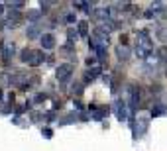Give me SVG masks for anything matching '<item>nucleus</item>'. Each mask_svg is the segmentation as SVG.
<instances>
[{
  "instance_id": "25",
  "label": "nucleus",
  "mask_w": 167,
  "mask_h": 151,
  "mask_svg": "<svg viewBox=\"0 0 167 151\" xmlns=\"http://www.w3.org/2000/svg\"><path fill=\"white\" fill-rule=\"evenodd\" d=\"M65 22H67V24H75V22H77V16H75L73 12L67 14V16H65Z\"/></svg>"
},
{
  "instance_id": "7",
  "label": "nucleus",
  "mask_w": 167,
  "mask_h": 151,
  "mask_svg": "<svg viewBox=\"0 0 167 151\" xmlns=\"http://www.w3.org/2000/svg\"><path fill=\"white\" fill-rule=\"evenodd\" d=\"M130 55H132V49L128 45H118L116 47V57H118V61H122V63H126L128 59H130Z\"/></svg>"
},
{
  "instance_id": "1",
  "label": "nucleus",
  "mask_w": 167,
  "mask_h": 151,
  "mask_svg": "<svg viewBox=\"0 0 167 151\" xmlns=\"http://www.w3.org/2000/svg\"><path fill=\"white\" fill-rule=\"evenodd\" d=\"M136 57L138 59H148L153 51V41L145 30H140L136 34Z\"/></svg>"
},
{
  "instance_id": "3",
  "label": "nucleus",
  "mask_w": 167,
  "mask_h": 151,
  "mask_svg": "<svg viewBox=\"0 0 167 151\" xmlns=\"http://www.w3.org/2000/svg\"><path fill=\"white\" fill-rule=\"evenodd\" d=\"M73 71H75L73 63H63V65H59L55 69V79L59 83H67V80L73 77Z\"/></svg>"
},
{
  "instance_id": "18",
  "label": "nucleus",
  "mask_w": 167,
  "mask_h": 151,
  "mask_svg": "<svg viewBox=\"0 0 167 151\" xmlns=\"http://www.w3.org/2000/svg\"><path fill=\"white\" fill-rule=\"evenodd\" d=\"M41 18V10H28V20L31 24H37Z\"/></svg>"
},
{
  "instance_id": "20",
  "label": "nucleus",
  "mask_w": 167,
  "mask_h": 151,
  "mask_svg": "<svg viewBox=\"0 0 167 151\" xmlns=\"http://www.w3.org/2000/svg\"><path fill=\"white\" fill-rule=\"evenodd\" d=\"M77 26H79V35H81V37H87V35H89V22L83 20V22H79Z\"/></svg>"
},
{
  "instance_id": "23",
  "label": "nucleus",
  "mask_w": 167,
  "mask_h": 151,
  "mask_svg": "<svg viewBox=\"0 0 167 151\" xmlns=\"http://www.w3.org/2000/svg\"><path fill=\"white\" fill-rule=\"evenodd\" d=\"M71 88H73V92L77 94V96H81V94H83V84H81V83H75V84L71 86Z\"/></svg>"
},
{
  "instance_id": "6",
  "label": "nucleus",
  "mask_w": 167,
  "mask_h": 151,
  "mask_svg": "<svg viewBox=\"0 0 167 151\" xmlns=\"http://www.w3.org/2000/svg\"><path fill=\"white\" fill-rule=\"evenodd\" d=\"M20 24H22V14H20V10H8V16H6V28L14 30V28H18Z\"/></svg>"
},
{
  "instance_id": "26",
  "label": "nucleus",
  "mask_w": 167,
  "mask_h": 151,
  "mask_svg": "<svg viewBox=\"0 0 167 151\" xmlns=\"http://www.w3.org/2000/svg\"><path fill=\"white\" fill-rule=\"evenodd\" d=\"M45 98H47V96H45L44 92H40V94H35V96H34V102H35V104H37V102H44Z\"/></svg>"
},
{
  "instance_id": "21",
  "label": "nucleus",
  "mask_w": 167,
  "mask_h": 151,
  "mask_svg": "<svg viewBox=\"0 0 167 151\" xmlns=\"http://www.w3.org/2000/svg\"><path fill=\"white\" fill-rule=\"evenodd\" d=\"M61 53H65V55H67L69 59H75V47H71V45L61 47Z\"/></svg>"
},
{
  "instance_id": "12",
  "label": "nucleus",
  "mask_w": 167,
  "mask_h": 151,
  "mask_svg": "<svg viewBox=\"0 0 167 151\" xmlns=\"http://www.w3.org/2000/svg\"><path fill=\"white\" fill-rule=\"evenodd\" d=\"M100 75V67H93V69H87L85 73V83H93V80Z\"/></svg>"
},
{
  "instance_id": "19",
  "label": "nucleus",
  "mask_w": 167,
  "mask_h": 151,
  "mask_svg": "<svg viewBox=\"0 0 167 151\" xmlns=\"http://www.w3.org/2000/svg\"><path fill=\"white\" fill-rule=\"evenodd\" d=\"M155 55L159 57V63L167 65V45H161L159 49H157V53H155Z\"/></svg>"
},
{
  "instance_id": "5",
  "label": "nucleus",
  "mask_w": 167,
  "mask_h": 151,
  "mask_svg": "<svg viewBox=\"0 0 167 151\" xmlns=\"http://www.w3.org/2000/svg\"><path fill=\"white\" fill-rule=\"evenodd\" d=\"M0 53H2L4 61H8V59H12L16 55V43L10 41V39H4L0 41Z\"/></svg>"
},
{
  "instance_id": "30",
  "label": "nucleus",
  "mask_w": 167,
  "mask_h": 151,
  "mask_svg": "<svg viewBox=\"0 0 167 151\" xmlns=\"http://www.w3.org/2000/svg\"><path fill=\"white\" fill-rule=\"evenodd\" d=\"M2 12H4V4L0 2V14H2Z\"/></svg>"
},
{
  "instance_id": "31",
  "label": "nucleus",
  "mask_w": 167,
  "mask_h": 151,
  "mask_svg": "<svg viewBox=\"0 0 167 151\" xmlns=\"http://www.w3.org/2000/svg\"><path fill=\"white\" fill-rule=\"evenodd\" d=\"M0 98H2V90H0Z\"/></svg>"
},
{
  "instance_id": "24",
  "label": "nucleus",
  "mask_w": 167,
  "mask_h": 151,
  "mask_svg": "<svg viewBox=\"0 0 167 151\" xmlns=\"http://www.w3.org/2000/svg\"><path fill=\"white\" fill-rule=\"evenodd\" d=\"M40 6H41V14H47V12H49V8H51V2H41Z\"/></svg>"
},
{
  "instance_id": "22",
  "label": "nucleus",
  "mask_w": 167,
  "mask_h": 151,
  "mask_svg": "<svg viewBox=\"0 0 167 151\" xmlns=\"http://www.w3.org/2000/svg\"><path fill=\"white\" fill-rule=\"evenodd\" d=\"M8 8H10V10H20V8H24V2H20V0L8 2Z\"/></svg>"
},
{
  "instance_id": "28",
  "label": "nucleus",
  "mask_w": 167,
  "mask_h": 151,
  "mask_svg": "<svg viewBox=\"0 0 167 151\" xmlns=\"http://www.w3.org/2000/svg\"><path fill=\"white\" fill-rule=\"evenodd\" d=\"M41 133H44V137H45V139H49V137H53V132H51V129H49V128H45V129H44V132H41Z\"/></svg>"
},
{
  "instance_id": "27",
  "label": "nucleus",
  "mask_w": 167,
  "mask_h": 151,
  "mask_svg": "<svg viewBox=\"0 0 167 151\" xmlns=\"http://www.w3.org/2000/svg\"><path fill=\"white\" fill-rule=\"evenodd\" d=\"M96 61H98L96 57H89V59H87V65H89L90 69H93V67H96Z\"/></svg>"
},
{
  "instance_id": "4",
  "label": "nucleus",
  "mask_w": 167,
  "mask_h": 151,
  "mask_svg": "<svg viewBox=\"0 0 167 151\" xmlns=\"http://www.w3.org/2000/svg\"><path fill=\"white\" fill-rule=\"evenodd\" d=\"M128 102L126 100H122V98H118L116 102H114V114H116V118L120 122H124V120H128V116H130V112H128Z\"/></svg>"
},
{
  "instance_id": "29",
  "label": "nucleus",
  "mask_w": 167,
  "mask_h": 151,
  "mask_svg": "<svg viewBox=\"0 0 167 151\" xmlns=\"http://www.w3.org/2000/svg\"><path fill=\"white\" fill-rule=\"evenodd\" d=\"M144 16H145V18H155V16H153V12H152V10H148V12H145Z\"/></svg>"
},
{
  "instance_id": "15",
  "label": "nucleus",
  "mask_w": 167,
  "mask_h": 151,
  "mask_svg": "<svg viewBox=\"0 0 167 151\" xmlns=\"http://www.w3.org/2000/svg\"><path fill=\"white\" fill-rule=\"evenodd\" d=\"M106 114H108V110H106V108H96V110L90 112V118L100 122V120H104V118H106Z\"/></svg>"
},
{
  "instance_id": "14",
  "label": "nucleus",
  "mask_w": 167,
  "mask_h": 151,
  "mask_svg": "<svg viewBox=\"0 0 167 151\" xmlns=\"http://www.w3.org/2000/svg\"><path fill=\"white\" fill-rule=\"evenodd\" d=\"M152 12H153V16H165L167 8H165V4H161V2H152Z\"/></svg>"
},
{
  "instance_id": "13",
  "label": "nucleus",
  "mask_w": 167,
  "mask_h": 151,
  "mask_svg": "<svg viewBox=\"0 0 167 151\" xmlns=\"http://www.w3.org/2000/svg\"><path fill=\"white\" fill-rule=\"evenodd\" d=\"M79 31H75L73 28H69L67 30V45H71V47H75V43L79 41Z\"/></svg>"
},
{
  "instance_id": "9",
  "label": "nucleus",
  "mask_w": 167,
  "mask_h": 151,
  "mask_svg": "<svg viewBox=\"0 0 167 151\" xmlns=\"http://www.w3.org/2000/svg\"><path fill=\"white\" fill-rule=\"evenodd\" d=\"M40 39H41V47L44 49H53L55 47V37H53V34H44Z\"/></svg>"
},
{
  "instance_id": "2",
  "label": "nucleus",
  "mask_w": 167,
  "mask_h": 151,
  "mask_svg": "<svg viewBox=\"0 0 167 151\" xmlns=\"http://www.w3.org/2000/svg\"><path fill=\"white\" fill-rule=\"evenodd\" d=\"M126 102H128V106H130V112H134L140 106V102H142V90H140V86L136 83L128 84V88H126Z\"/></svg>"
},
{
  "instance_id": "8",
  "label": "nucleus",
  "mask_w": 167,
  "mask_h": 151,
  "mask_svg": "<svg viewBox=\"0 0 167 151\" xmlns=\"http://www.w3.org/2000/svg\"><path fill=\"white\" fill-rule=\"evenodd\" d=\"M148 126H149V120H148V118H138L136 126H134V132H136V136H144V133L148 132Z\"/></svg>"
},
{
  "instance_id": "17",
  "label": "nucleus",
  "mask_w": 167,
  "mask_h": 151,
  "mask_svg": "<svg viewBox=\"0 0 167 151\" xmlns=\"http://www.w3.org/2000/svg\"><path fill=\"white\" fill-rule=\"evenodd\" d=\"M31 55H34V49H28V47H26V49H22V51H20V61L30 65V61H31Z\"/></svg>"
},
{
  "instance_id": "11",
  "label": "nucleus",
  "mask_w": 167,
  "mask_h": 151,
  "mask_svg": "<svg viewBox=\"0 0 167 151\" xmlns=\"http://www.w3.org/2000/svg\"><path fill=\"white\" fill-rule=\"evenodd\" d=\"M44 51H34V55H31V61H30V67H40L41 63H44Z\"/></svg>"
},
{
  "instance_id": "10",
  "label": "nucleus",
  "mask_w": 167,
  "mask_h": 151,
  "mask_svg": "<svg viewBox=\"0 0 167 151\" xmlns=\"http://www.w3.org/2000/svg\"><path fill=\"white\" fill-rule=\"evenodd\" d=\"M26 35H28V39H37V37H41V34H40V24H30L28 30H26Z\"/></svg>"
},
{
  "instance_id": "16",
  "label": "nucleus",
  "mask_w": 167,
  "mask_h": 151,
  "mask_svg": "<svg viewBox=\"0 0 167 151\" xmlns=\"http://www.w3.org/2000/svg\"><path fill=\"white\" fill-rule=\"evenodd\" d=\"M155 35H157L159 41H163V45H167V26H159L155 30Z\"/></svg>"
}]
</instances>
